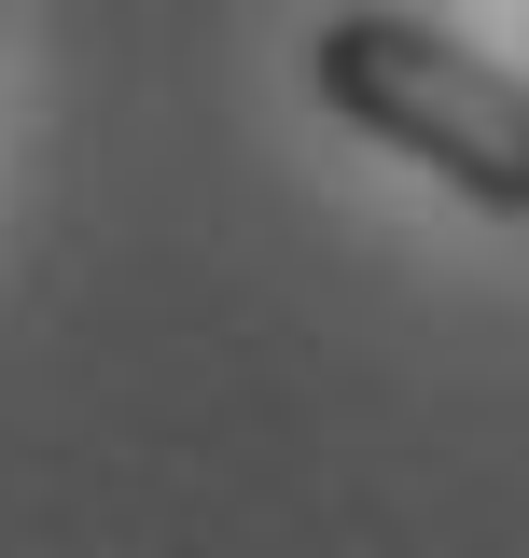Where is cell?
<instances>
[{
    "mask_svg": "<svg viewBox=\"0 0 529 558\" xmlns=\"http://www.w3.org/2000/svg\"><path fill=\"white\" fill-rule=\"evenodd\" d=\"M307 84H321L362 140H391L404 168H432L446 196L529 223V84H516V70H488L473 43H446V28L362 0V14H334V28H321Z\"/></svg>",
    "mask_w": 529,
    "mask_h": 558,
    "instance_id": "6da1fadb",
    "label": "cell"
}]
</instances>
